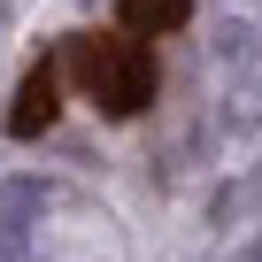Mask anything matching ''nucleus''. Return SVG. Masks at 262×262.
I'll use <instances>...</instances> for the list:
<instances>
[{"mask_svg":"<svg viewBox=\"0 0 262 262\" xmlns=\"http://www.w3.org/2000/svg\"><path fill=\"white\" fill-rule=\"evenodd\" d=\"M62 77L100 116H116V123H131V116L155 100V54H147V39H131L123 24L116 31H77L62 47Z\"/></svg>","mask_w":262,"mask_h":262,"instance_id":"f257e3e1","label":"nucleus"},{"mask_svg":"<svg viewBox=\"0 0 262 262\" xmlns=\"http://www.w3.org/2000/svg\"><path fill=\"white\" fill-rule=\"evenodd\" d=\"M54 116H62V62H31L8 108V139H39V131H54Z\"/></svg>","mask_w":262,"mask_h":262,"instance_id":"f03ea898","label":"nucleus"},{"mask_svg":"<svg viewBox=\"0 0 262 262\" xmlns=\"http://www.w3.org/2000/svg\"><path fill=\"white\" fill-rule=\"evenodd\" d=\"M193 16V0H116V24L131 31V39H162V31H178Z\"/></svg>","mask_w":262,"mask_h":262,"instance_id":"7ed1b4c3","label":"nucleus"}]
</instances>
